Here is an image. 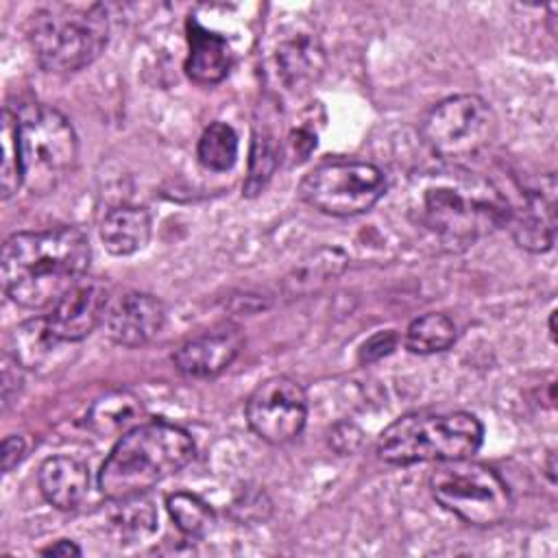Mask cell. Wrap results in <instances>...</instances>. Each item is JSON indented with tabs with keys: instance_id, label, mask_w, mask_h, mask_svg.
<instances>
[{
	"instance_id": "obj_15",
	"label": "cell",
	"mask_w": 558,
	"mask_h": 558,
	"mask_svg": "<svg viewBox=\"0 0 558 558\" xmlns=\"http://www.w3.org/2000/svg\"><path fill=\"white\" fill-rule=\"evenodd\" d=\"M187 59L185 74L198 85H216L227 78L233 65V52L225 35L203 26L196 17H187Z\"/></svg>"
},
{
	"instance_id": "obj_6",
	"label": "cell",
	"mask_w": 558,
	"mask_h": 558,
	"mask_svg": "<svg viewBox=\"0 0 558 558\" xmlns=\"http://www.w3.org/2000/svg\"><path fill=\"white\" fill-rule=\"evenodd\" d=\"M15 118L24 185L35 194L52 192L74 168L78 142L70 120L35 100L7 102Z\"/></svg>"
},
{
	"instance_id": "obj_5",
	"label": "cell",
	"mask_w": 558,
	"mask_h": 558,
	"mask_svg": "<svg viewBox=\"0 0 558 558\" xmlns=\"http://www.w3.org/2000/svg\"><path fill=\"white\" fill-rule=\"evenodd\" d=\"M28 41L37 63L52 74H72L94 63L109 41L102 4H50L31 15Z\"/></svg>"
},
{
	"instance_id": "obj_7",
	"label": "cell",
	"mask_w": 558,
	"mask_h": 558,
	"mask_svg": "<svg viewBox=\"0 0 558 558\" xmlns=\"http://www.w3.org/2000/svg\"><path fill=\"white\" fill-rule=\"evenodd\" d=\"M429 493L440 508L475 527L499 525L512 508L504 477L471 458L438 462L429 475Z\"/></svg>"
},
{
	"instance_id": "obj_2",
	"label": "cell",
	"mask_w": 558,
	"mask_h": 558,
	"mask_svg": "<svg viewBox=\"0 0 558 558\" xmlns=\"http://www.w3.org/2000/svg\"><path fill=\"white\" fill-rule=\"evenodd\" d=\"M506 196L486 179L460 170L438 172L418 192V220L449 251L473 246L477 238L508 222Z\"/></svg>"
},
{
	"instance_id": "obj_28",
	"label": "cell",
	"mask_w": 558,
	"mask_h": 558,
	"mask_svg": "<svg viewBox=\"0 0 558 558\" xmlns=\"http://www.w3.org/2000/svg\"><path fill=\"white\" fill-rule=\"evenodd\" d=\"M233 514H238L242 521H248V519H255V521H264L270 512V501L266 499L264 493L259 490H251L246 495H242L240 499L233 501L231 506Z\"/></svg>"
},
{
	"instance_id": "obj_29",
	"label": "cell",
	"mask_w": 558,
	"mask_h": 558,
	"mask_svg": "<svg viewBox=\"0 0 558 558\" xmlns=\"http://www.w3.org/2000/svg\"><path fill=\"white\" fill-rule=\"evenodd\" d=\"M362 440H364V434L355 423H338L329 434V445L342 456L357 451Z\"/></svg>"
},
{
	"instance_id": "obj_20",
	"label": "cell",
	"mask_w": 558,
	"mask_h": 558,
	"mask_svg": "<svg viewBox=\"0 0 558 558\" xmlns=\"http://www.w3.org/2000/svg\"><path fill=\"white\" fill-rule=\"evenodd\" d=\"M458 338L456 323L442 314V312H427L418 318H414L405 333H403V344L410 353L416 355H432L447 351Z\"/></svg>"
},
{
	"instance_id": "obj_22",
	"label": "cell",
	"mask_w": 558,
	"mask_h": 558,
	"mask_svg": "<svg viewBox=\"0 0 558 558\" xmlns=\"http://www.w3.org/2000/svg\"><path fill=\"white\" fill-rule=\"evenodd\" d=\"M279 144L272 137L270 131L262 129L253 133L251 153H248V172L242 183V194L253 198L264 192V187L270 183L277 166H279Z\"/></svg>"
},
{
	"instance_id": "obj_27",
	"label": "cell",
	"mask_w": 558,
	"mask_h": 558,
	"mask_svg": "<svg viewBox=\"0 0 558 558\" xmlns=\"http://www.w3.org/2000/svg\"><path fill=\"white\" fill-rule=\"evenodd\" d=\"M397 342H399V336L395 329H384V331H377L373 333L371 338H366L357 351V360L360 364H373V362H379L381 357L390 355L395 349H397Z\"/></svg>"
},
{
	"instance_id": "obj_3",
	"label": "cell",
	"mask_w": 558,
	"mask_h": 558,
	"mask_svg": "<svg viewBox=\"0 0 558 558\" xmlns=\"http://www.w3.org/2000/svg\"><path fill=\"white\" fill-rule=\"evenodd\" d=\"M196 456L187 429L168 421L137 423L124 432L98 471V490L109 501L146 495Z\"/></svg>"
},
{
	"instance_id": "obj_10",
	"label": "cell",
	"mask_w": 558,
	"mask_h": 558,
	"mask_svg": "<svg viewBox=\"0 0 558 558\" xmlns=\"http://www.w3.org/2000/svg\"><path fill=\"white\" fill-rule=\"evenodd\" d=\"M244 416L255 436L270 445H286L305 427L307 395L296 379L272 375L248 395Z\"/></svg>"
},
{
	"instance_id": "obj_31",
	"label": "cell",
	"mask_w": 558,
	"mask_h": 558,
	"mask_svg": "<svg viewBox=\"0 0 558 558\" xmlns=\"http://www.w3.org/2000/svg\"><path fill=\"white\" fill-rule=\"evenodd\" d=\"M290 146H292V153L296 155L294 159L303 161L312 153V148L316 146V135H312L307 129H296L290 135Z\"/></svg>"
},
{
	"instance_id": "obj_34",
	"label": "cell",
	"mask_w": 558,
	"mask_h": 558,
	"mask_svg": "<svg viewBox=\"0 0 558 558\" xmlns=\"http://www.w3.org/2000/svg\"><path fill=\"white\" fill-rule=\"evenodd\" d=\"M549 336L556 342V310L549 312Z\"/></svg>"
},
{
	"instance_id": "obj_17",
	"label": "cell",
	"mask_w": 558,
	"mask_h": 558,
	"mask_svg": "<svg viewBox=\"0 0 558 558\" xmlns=\"http://www.w3.org/2000/svg\"><path fill=\"white\" fill-rule=\"evenodd\" d=\"M153 231V220L146 207L140 205H116L111 207L98 227L102 246L118 257L142 251Z\"/></svg>"
},
{
	"instance_id": "obj_23",
	"label": "cell",
	"mask_w": 558,
	"mask_h": 558,
	"mask_svg": "<svg viewBox=\"0 0 558 558\" xmlns=\"http://www.w3.org/2000/svg\"><path fill=\"white\" fill-rule=\"evenodd\" d=\"M166 508L174 525L190 538L207 536L216 525V514L207 501L194 493L177 490L166 497Z\"/></svg>"
},
{
	"instance_id": "obj_30",
	"label": "cell",
	"mask_w": 558,
	"mask_h": 558,
	"mask_svg": "<svg viewBox=\"0 0 558 558\" xmlns=\"http://www.w3.org/2000/svg\"><path fill=\"white\" fill-rule=\"evenodd\" d=\"M24 453H26V442H24V438L22 436H7L4 440H2V471L4 473H9V471H13V466H17L20 462H22V458H24Z\"/></svg>"
},
{
	"instance_id": "obj_12",
	"label": "cell",
	"mask_w": 558,
	"mask_h": 558,
	"mask_svg": "<svg viewBox=\"0 0 558 558\" xmlns=\"http://www.w3.org/2000/svg\"><path fill=\"white\" fill-rule=\"evenodd\" d=\"M102 325L116 344L126 349L144 347L163 329L166 305L155 294L131 290L109 299Z\"/></svg>"
},
{
	"instance_id": "obj_33",
	"label": "cell",
	"mask_w": 558,
	"mask_h": 558,
	"mask_svg": "<svg viewBox=\"0 0 558 558\" xmlns=\"http://www.w3.org/2000/svg\"><path fill=\"white\" fill-rule=\"evenodd\" d=\"M554 460H556V456L554 453H549V458H547V475H549V482L554 484L556 482V464H554Z\"/></svg>"
},
{
	"instance_id": "obj_24",
	"label": "cell",
	"mask_w": 558,
	"mask_h": 558,
	"mask_svg": "<svg viewBox=\"0 0 558 558\" xmlns=\"http://www.w3.org/2000/svg\"><path fill=\"white\" fill-rule=\"evenodd\" d=\"M57 342L59 340L50 333L46 318H37V320H28V323L20 325L13 333L15 364H20L24 368L39 366Z\"/></svg>"
},
{
	"instance_id": "obj_19",
	"label": "cell",
	"mask_w": 558,
	"mask_h": 558,
	"mask_svg": "<svg viewBox=\"0 0 558 558\" xmlns=\"http://www.w3.org/2000/svg\"><path fill=\"white\" fill-rule=\"evenodd\" d=\"M277 65L281 78L290 89H303L316 81L325 65L323 48L316 39L299 35L292 41H286L277 52Z\"/></svg>"
},
{
	"instance_id": "obj_9",
	"label": "cell",
	"mask_w": 558,
	"mask_h": 558,
	"mask_svg": "<svg viewBox=\"0 0 558 558\" xmlns=\"http://www.w3.org/2000/svg\"><path fill=\"white\" fill-rule=\"evenodd\" d=\"M388 181L381 168L357 159H331L312 168L299 183V196L320 214L360 216L377 205Z\"/></svg>"
},
{
	"instance_id": "obj_8",
	"label": "cell",
	"mask_w": 558,
	"mask_h": 558,
	"mask_svg": "<svg viewBox=\"0 0 558 558\" xmlns=\"http://www.w3.org/2000/svg\"><path fill=\"white\" fill-rule=\"evenodd\" d=\"M497 133L493 107L477 94H456L434 105L421 124V137L432 155L462 163L490 146Z\"/></svg>"
},
{
	"instance_id": "obj_25",
	"label": "cell",
	"mask_w": 558,
	"mask_h": 558,
	"mask_svg": "<svg viewBox=\"0 0 558 558\" xmlns=\"http://www.w3.org/2000/svg\"><path fill=\"white\" fill-rule=\"evenodd\" d=\"M2 170H0V185H2V198H11L22 185V166H20V148H17V135H15V118L9 105H4L2 111Z\"/></svg>"
},
{
	"instance_id": "obj_1",
	"label": "cell",
	"mask_w": 558,
	"mask_h": 558,
	"mask_svg": "<svg viewBox=\"0 0 558 558\" xmlns=\"http://www.w3.org/2000/svg\"><path fill=\"white\" fill-rule=\"evenodd\" d=\"M89 262V240L76 227L20 231L2 246V290L20 307H48L87 277Z\"/></svg>"
},
{
	"instance_id": "obj_21",
	"label": "cell",
	"mask_w": 558,
	"mask_h": 558,
	"mask_svg": "<svg viewBox=\"0 0 558 558\" xmlns=\"http://www.w3.org/2000/svg\"><path fill=\"white\" fill-rule=\"evenodd\" d=\"M196 157L211 172L231 170L238 159V133L227 122H211L198 137Z\"/></svg>"
},
{
	"instance_id": "obj_32",
	"label": "cell",
	"mask_w": 558,
	"mask_h": 558,
	"mask_svg": "<svg viewBox=\"0 0 558 558\" xmlns=\"http://www.w3.org/2000/svg\"><path fill=\"white\" fill-rule=\"evenodd\" d=\"M39 554H41V556H81L83 551H81V547H78L74 541H70V538H59V541L50 543L48 547L39 549Z\"/></svg>"
},
{
	"instance_id": "obj_14",
	"label": "cell",
	"mask_w": 558,
	"mask_h": 558,
	"mask_svg": "<svg viewBox=\"0 0 558 558\" xmlns=\"http://www.w3.org/2000/svg\"><path fill=\"white\" fill-rule=\"evenodd\" d=\"M517 246L530 253H547L556 240V183L554 177L547 187L527 190L519 207H510L508 222Z\"/></svg>"
},
{
	"instance_id": "obj_4",
	"label": "cell",
	"mask_w": 558,
	"mask_h": 558,
	"mask_svg": "<svg viewBox=\"0 0 558 558\" xmlns=\"http://www.w3.org/2000/svg\"><path fill=\"white\" fill-rule=\"evenodd\" d=\"M484 440V425L471 412H408L395 418L377 440V456L397 466L473 458Z\"/></svg>"
},
{
	"instance_id": "obj_16",
	"label": "cell",
	"mask_w": 558,
	"mask_h": 558,
	"mask_svg": "<svg viewBox=\"0 0 558 558\" xmlns=\"http://www.w3.org/2000/svg\"><path fill=\"white\" fill-rule=\"evenodd\" d=\"M37 484L50 506L76 510L89 490V469L72 456H52L41 462Z\"/></svg>"
},
{
	"instance_id": "obj_26",
	"label": "cell",
	"mask_w": 558,
	"mask_h": 558,
	"mask_svg": "<svg viewBox=\"0 0 558 558\" xmlns=\"http://www.w3.org/2000/svg\"><path fill=\"white\" fill-rule=\"evenodd\" d=\"M113 504H118V510L113 512L111 521L116 523V527L122 530V534L144 536V534H150L155 530L157 514H155L153 504L144 495L129 497V499H118Z\"/></svg>"
},
{
	"instance_id": "obj_11",
	"label": "cell",
	"mask_w": 558,
	"mask_h": 558,
	"mask_svg": "<svg viewBox=\"0 0 558 558\" xmlns=\"http://www.w3.org/2000/svg\"><path fill=\"white\" fill-rule=\"evenodd\" d=\"M109 299L105 281L83 277L50 305V312L44 316L46 325L59 342H81L102 323Z\"/></svg>"
},
{
	"instance_id": "obj_13",
	"label": "cell",
	"mask_w": 558,
	"mask_h": 558,
	"mask_svg": "<svg viewBox=\"0 0 558 558\" xmlns=\"http://www.w3.org/2000/svg\"><path fill=\"white\" fill-rule=\"evenodd\" d=\"M242 347L244 338L240 329L220 325L179 344L172 353V364L185 377L209 379L225 373L240 355Z\"/></svg>"
},
{
	"instance_id": "obj_18",
	"label": "cell",
	"mask_w": 558,
	"mask_h": 558,
	"mask_svg": "<svg viewBox=\"0 0 558 558\" xmlns=\"http://www.w3.org/2000/svg\"><path fill=\"white\" fill-rule=\"evenodd\" d=\"M142 416V399L131 390H111L98 397L87 410L85 423L98 436L124 434Z\"/></svg>"
}]
</instances>
